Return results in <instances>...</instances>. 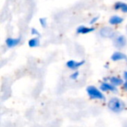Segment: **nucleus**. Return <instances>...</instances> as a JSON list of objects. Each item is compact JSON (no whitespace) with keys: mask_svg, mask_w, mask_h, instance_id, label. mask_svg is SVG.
<instances>
[{"mask_svg":"<svg viewBox=\"0 0 127 127\" xmlns=\"http://www.w3.org/2000/svg\"><path fill=\"white\" fill-rule=\"evenodd\" d=\"M98 36L103 38H108V39H111L114 38L117 36V32L113 28L109 26H104L102 27L100 30L98 31Z\"/></svg>","mask_w":127,"mask_h":127,"instance_id":"nucleus-3","label":"nucleus"},{"mask_svg":"<svg viewBox=\"0 0 127 127\" xmlns=\"http://www.w3.org/2000/svg\"><path fill=\"white\" fill-rule=\"evenodd\" d=\"M39 23H40V25H42V27L45 28L46 25H47V20H46V18H40V19H39Z\"/></svg>","mask_w":127,"mask_h":127,"instance_id":"nucleus-15","label":"nucleus"},{"mask_svg":"<svg viewBox=\"0 0 127 127\" xmlns=\"http://www.w3.org/2000/svg\"><path fill=\"white\" fill-rule=\"evenodd\" d=\"M78 75H79L78 71H75V72L71 76V79H77V78H78Z\"/></svg>","mask_w":127,"mask_h":127,"instance_id":"nucleus-16","label":"nucleus"},{"mask_svg":"<svg viewBox=\"0 0 127 127\" xmlns=\"http://www.w3.org/2000/svg\"><path fill=\"white\" fill-rule=\"evenodd\" d=\"M29 46L32 48H35V47H37V46L39 45V44H40V41H39V38L37 37H33V38H32L30 41H29Z\"/></svg>","mask_w":127,"mask_h":127,"instance_id":"nucleus-13","label":"nucleus"},{"mask_svg":"<svg viewBox=\"0 0 127 127\" xmlns=\"http://www.w3.org/2000/svg\"><path fill=\"white\" fill-rule=\"evenodd\" d=\"M113 45L117 49H123L127 45V38L124 35H117L113 38Z\"/></svg>","mask_w":127,"mask_h":127,"instance_id":"nucleus-4","label":"nucleus"},{"mask_svg":"<svg viewBox=\"0 0 127 127\" xmlns=\"http://www.w3.org/2000/svg\"><path fill=\"white\" fill-rule=\"evenodd\" d=\"M126 32H127V26H126Z\"/></svg>","mask_w":127,"mask_h":127,"instance_id":"nucleus-20","label":"nucleus"},{"mask_svg":"<svg viewBox=\"0 0 127 127\" xmlns=\"http://www.w3.org/2000/svg\"><path fill=\"white\" fill-rule=\"evenodd\" d=\"M94 31V28H91V27H87L85 25H81L78 26V28L77 29V32L78 34H88L90 32H92Z\"/></svg>","mask_w":127,"mask_h":127,"instance_id":"nucleus-11","label":"nucleus"},{"mask_svg":"<svg viewBox=\"0 0 127 127\" xmlns=\"http://www.w3.org/2000/svg\"><path fill=\"white\" fill-rule=\"evenodd\" d=\"M125 127H127V122H126V124H125Z\"/></svg>","mask_w":127,"mask_h":127,"instance_id":"nucleus-19","label":"nucleus"},{"mask_svg":"<svg viewBox=\"0 0 127 127\" xmlns=\"http://www.w3.org/2000/svg\"><path fill=\"white\" fill-rule=\"evenodd\" d=\"M86 92L91 99H96V100H105V97L103 94L102 91L97 89L93 85H89L86 88Z\"/></svg>","mask_w":127,"mask_h":127,"instance_id":"nucleus-2","label":"nucleus"},{"mask_svg":"<svg viewBox=\"0 0 127 127\" xmlns=\"http://www.w3.org/2000/svg\"><path fill=\"white\" fill-rule=\"evenodd\" d=\"M100 90L102 92H117V87L110 84L109 82H105L101 84Z\"/></svg>","mask_w":127,"mask_h":127,"instance_id":"nucleus-7","label":"nucleus"},{"mask_svg":"<svg viewBox=\"0 0 127 127\" xmlns=\"http://www.w3.org/2000/svg\"><path fill=\"white\" fill-rule=\"evenodd\" d=\"M114 9L117 11H121L124 13H127V4L122 2H118L115 4Z\"/></svg>","mask_w":127,"mask_h":127,"instance_id":"nucleus-12","label":"nucleus"},{"mask_svg":"<svg viewBox=\"0 0 127 127\" xmlns=\"http://www.w3.org/2000/svg\"><path fill=\"white\" fill-rule=\"evenodd\" d=\"M97 19H98V17H95V18H93L92 20H91L90 24H91V25H93V24H95L96 22L97 21Z\"/></svg>","mask_w":127,"mask_h":127,"instance_id":"nucleus-18","label":"nucleus"},{"mask_svg":"<svg viewBox=\"0 0 127 127\" xmlns=\"http://www.w3.org/2000/svg\"><path fill=\"white\" fill-rule=\"evenodd\" d=\"M107 107L111 112L115 113V114H120L125 110L126 104L119 97H113L109 99L107 103Z\"/></svg>","mask_w":127,"mask_h":127,"instance_id":"nucleus-1","label":"nucleus"},{"mask_svg":"<svg viewBox=\"0 0 127 127\" xmlns=\"http://www.w3.org/2000/svg\"><path fill=\"white\" fill-rule=\"evenodd\" d=\"M105 82H109L110 84H111L114 86H120V85H123L124 81L122 78H120L119 77H110V78H106L104 79Z\"/></svg>","mask_w":127,"mask_h":127,"instance_id":"nucleus-6","label":"nucleus"},{"mask_svg":"<svg viewBox=\"0 0 127 127\" xmlns=\"http://www.w3.org/2000/svg\"><path fill=\"white\" fill-rule=\"evenodd\" d=\"M123 22H124V18H122V17H120V16H117V15L111 17V18H110V19H109V23L111 24V25H120V24L123 23Z\"/></svg>","mask_w":127,"mask_h":127,"instance_id":"nucleus-9","label":"nucleus"},{"mask_svg":"<svg viewBox=\"0 0 127 127\" xmlns=\"http://www.w3.org/2000/svg\"><path fill=\"white\" fill-rule=\"evenodd\" d=\"M111 60L114 62L118 61H125L127 62V56L123 52H120V51H116L114 52L111 57Z\"/></svg>","mask_w":127,"mask_h":127,"instance_id":"nucleus-5","label":"nucleus"},{"mask_svg":"<svg viewBox=\"0 0 127 127\" xmlns=\"http://www.w3.org/2000/svg\"><path fill=\"white\" fill-rule=\"evenodd\" d=\"M32 34L33 36H39L38 31H37V29H35V28H32Z\"/></svg>","mask_w":127,"mask_h":127,"instance_id":"nucleus-17","label":"nucleus"},{"mask_svg":"<svg viewBox=\"0 0 127 127\" xmlns=\"http://www.w3.org/2000/svg\"><path fill=\"white\" fill-rule=\"evenodd\" d=\"M84 64H85V61L77 62V61H75V60H69V61L66 63V66H67L69 69L75 71V70L78 69L80 66L83 65Z\"/></svg>","mask_w":127,"mask_h":127,"instance_id":"nucleus-8","label":"nucleus"},{"mask_svg":"<svg viewBox=\"0 0 127 127\" xmlns=\"http://www.w3.org/2000/svg\"><path fill=\"white\" fill-rule=\"evenodd\" d=\"M20 43V38H12V37H9L6 39V45L9 48H13L17 46Z\"/></svg>","mask_w":127,"mask_h":127,"instance_id":"nucleus-10","label":"nucleus"},{"mask_svg":"<svg viewBox=\"0 0 127 127\" xmlns=\"http://www.w3.org/2000/svg\"><path fill=\"white\" fill-rule=\"evenodd\" d=\"M124 78H125V81L123 84V89L127 92V71L124 72Z\"/></svg>","mask_w":127,"mask_h":127,"instance_id":"nucleus-14","label":"nucleus"}]
</instances>
